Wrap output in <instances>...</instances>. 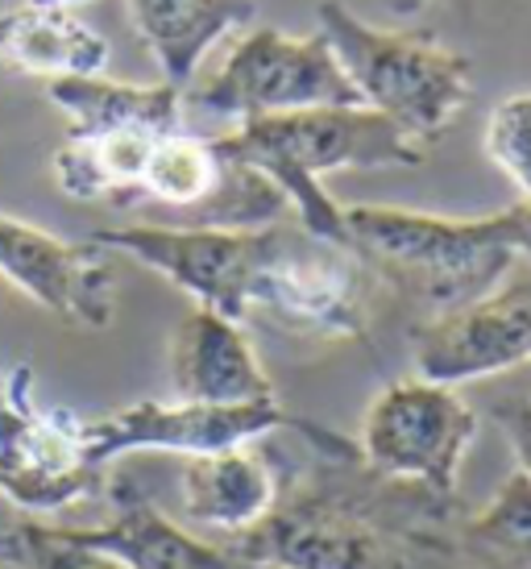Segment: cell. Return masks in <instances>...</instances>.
Here are the masks:
<instances>
[{
	"mask_svg": "<svg viewBox=\"0 0 531 569\" xmlns=\"http://www.w3.org/2000/svg\"><path fill=\"white\" fill-rule=\"evenodd\" d=\"M482 146L490 162L519 188V200H531V92H515L494 104Z\"/></svg>",
	"mask_w": 531,
	"mask_h": 569,
	"instance_id": "7402d4cb",
	"label": "cell"
},
{
	"mask_svg": "<svg viewBox=\"0 0 531 569\" xmlns=\"http://www.w3.org/2000/svg\"><path fill=\"white\" fill-rule=\"evenodd\" d=\"M4 391H9V375H0V399H4Z\"/></svg>",
	"mask_w": 531,
	"mask_h": 569,
	"instance_id": "f1b7e54d",
	"label": "cell"
},
{
	"mask_svg": "<svg viewBox=\"0 0 531 569\" xmlns=\"http://www.w3.org/2000/svg\"><path fill=\"white\" fill-rule=\"evenodd\" d=\"M507 229H511V246L519 258H531V200L507 208Z\"/></svg>",
	"mask_w": 531,
	"mask_h": 569,
	"instance_id": "cb8c5ba5",
	"label": "cell"
},
{
	"mask_svg": "<svg viewBox=\"0 0 531 569\" xmlns=\"http://www.w3.org/2000/svg\"><path fill=\"white\" fill-rule=\"evenodd\" d=\"M490 416H494V425L502 428V437L515 453V470L531 478V396L528 391H511V396L494 399Z\"/></svg>",
	"mask_w": 531,
	"mask_h": 569,
	"instance_id": "603a6c76",
	"label": "cell"
},
{
	"mask_svg": "<svg viewBox=\"0 0 531 569\" xmlns=\"http://www.w3.org/2000/svg\"><path fill=\"white\" fill-rule=\"evenodd\" d=\"M420 4H423V0H391V9H394V13H415Z\"/></svg>",
	"mask_w": 531,
	"mask_h": 569,
	"instance_id": "484cf974",
	"label": "cell"
},
{
	"mask_svg": "<svg viewBox=\"0 0 531 569\" xmlns=\"http://www.w3.org/2000/svg\"><path fill=\"white\" fill-rule=\"evenodd\" d=\"M478 437V411L457 387L399 379L382 387L358 428V458L382 478L415 482L440 499L457 495V475Z\"/></svg>",
	"mask_w": 531,
	"mask_h": 569,
	"instance_id": "ba28073f",
	"label": "cell"
},
{
	"mask_svg": "<svg viewBox=\"0 0 531 569\" xmlns=\"http://www.w3.org/2000/svg\"><path fill=\"white\" fill-rule=\"evenodd\" d=\"M26 4H47V9H76L83 0H26Z\"/></svg>",
	"mask_w": 531,
	"mask_h": 569,
	"instance_id": "d4e9b609",
	"label": "cell"
},
{
	"mask_svg": "<svg viewBox=\"0 0 531 569\" xmlns=\"http://www.w3.org/2000/svg\"><path fill=\"white\" fill-rule=\"evenodd\" d=\"M531 366V258H519L494 291L428 317L415 332V370L428 382L494 379Z\"/></svg>",
	"mask_w": 531,
	"mask_h": 569,
	"instance_id": "8fae6325",
	"label": "cell"
},
{
	"mask_svg": "<svg viewBox=\"0 0 531 569\" xmlns=\"http://www.w3.org/2000/svg\"><path fill=\"white\" fill-rule=\"evenodd\" d=\"M63 537L100 549L121 569H237L220 545L191 537L171 516L146 499H117V511L100 523H54Z\"/></svg>",
	"mask_w": 531,
	"mask_h": 569,
	"instance_id": "9a60e30c",
	"label": "cell"
},
{
	"mask_svg": "<svg viewBox=\"0 0 531 569\" xmlns=\"http://www.w3.org/2000/svg\"><path fill=\"white\" fill-rule=\"evenodd\" d=\"M237 569H282V566H253V561H237Z\"/></svg>",
	"mask_w": 531,
	"mask_h": 569,
	"instance_id": "83f0119b",
	"label": "cell"
},
{
	"mask_svg": "<svg viewBox=\"0 0 531 569\" xmlns=\"http://www.w3.org/2000/svg\"><path fill=\"white\" fill-rule=\"evenodd\" d=\"M279 428H299L303 437L320 445V453H341L349 441L337 432L295 420L282 408L279 399H258V403H158V399H141L109 416H92L83 420L76 416L79 449L92 466H109L129 453H179V458H200V453H220V449H237V445H253L279 432Z\"/></svg>",
	"mask_w": 531,
	"mask_h": 569,
	"instance_id": "8992f818",
	"label": "cell"
},
{
	"mask_svg": "<svg viewBox=\"0 0 531 569\" xmlns=\"http://www.w3.org/2000/svg\"><path fill=\"white\" fill-rule=\"evenodd\" d=\"M320 33L337 50L365 109L391 117L420 146L453 126L473 92V67L428 30H378L341 0L315 4Z\"/></svg>",
	"mask_w": 531,
	"mask_h": 569,
	"instance_id": "277c9868",
	"label": "cell"
},
{
	"mask_svg": "<svg viewBox=\"0 0 531 569\" xmlns=\"http://www.w3.org/2000/svg\"><path fill=\"white\" fill-rule=\"evenodd\" d=\"M100 490V466L83 458L71 411L33 403V370L13 366L0 399V495L33 516H54Z\"/></svg>",
	"mask_w": 531,
	"mask_h": 569,
	"instance_id": "9c48e42d",
	"label": "cell"
},
{
	"mask_svg": "<svg viewBox=\"0 0 531 569\" xmlns=\"http://www.w3.org/2000/svg\"><path fill=\"white\" fill-rule=\"evenodd\" d=\"M279 499V478L253 445L183 458V511L191 523L237 537L262 520Z\"/></svg>",
	"mask_w": 531,
	"mask_h": 569,
	"instance_id": "2e32d148",
	"label": "cell"
},
{
	"mask_svg": "<svg viewBox=\"0 0 531 569\" xmlns=\"http://www.w3.org/2000/svg\"><path fill=\"white\" fill-rule=\"evenodd\" d=\"M344 246L358 253L403 300L428 317L465 308L511 274L519 262L507 212L494 217H440L411 208H344Z\"/></svg>",
	"mask_w": 531,
	"mask_h": 569,
	"instance_id": "3957f363",
	"label": "cell"
},
{
	"mask_svg": "<svg viewBox=\"0 0 531 569\" xmlns=\"http://www.w3.org/2000/svg\"><path fill=\"white\" fill-rule=\"evenodd\" d=\"M158 138L167 133H150V129H112V133H96V138H67L54 159L50 174L63 196L71 200H121V196H138L146 162L154 154Z\"/></svg>",
	"mask_w": 531,
	"mask_h": 569,
	"instance_id": "d6986e66",
	"label": "cell"
},
{
	"mask_svg": "<svg viewBox=\"0 0 531 569\" xmlns=\"http://www.w3.org/2000/svg\"><path fill=\"white\" fill-rule=\"evenodd\" d=\"M0 279L76 329H109L117 320L121 283L96 241H63L0 212Z\"/></svg>",
	"mask_w": 531,
	"mask_h": 569,
	"instance_id": "7c38bea8",
	"label": "cell"
},
{
	"mask_svg": "<svg viewBox=\"0 0 531 569\" xmlns=\"http://www.w3.org/2000/svg\"><path fill=\"white\" fill-rule=\"evenodd\" d=\"M47 100L67 117V138H96L112 129H183V88L174 83H121L109 76L50 80Z\"/></svg>",
	"mask_w": 531,
	"mask_h": 569,
	"instance_id": "ac0fdd59",
	"label": "cell"
},
{
	"mask_svg": "<svg viewBox=\"0 0 531 569\" xmlns=\"http://www.w3.org/2000/svg\"><path fill=\"white\" fill-rule=\"evenodd\" d=\"M358 253L337 241L312 238L303 224H266V241L253 267L246 308L250 317L266 312L287 329L312 337H365L370 296Z\"/></svg>",
	"mask_w": 531,
	"mask_h": 569,
	"instance_id": "52a82bcc",
	"label": "cell"
},
{
	"mask_svg": "<svg viewBox=\"0 0 531 569\" xmlns=\"http://www.w3.org/2000/svg\"><path fill=\"white\" fill-rule=\"evenodd\" d=\"M332 466H320L291 495L279 490L262 520L224 537L220 549L233 561L282 569H415L428 553L449 549L437 528H444L453 499L374 475L358 445Z\"/></svg>",
	"mask_w": 531,
	"mask_h": 569,
	"instance_id": "6da1fadb",
	"label": "cell"
},
{
	"mask_svg": "<svg viewBox=\"0 0 531 569\" xmlns=\"http://www.w3.org/2000/svg\"><path fill=\"white\" fill-rule=\"evenodd\" d=\"M100 250L126 253L141 267L158 270L167 283L196 300V308H212L220 317L246 325V291L266 241V224L258 229H196V224H117L96 229Z\"/></svg>",
	"mask_w": 531,
	"mask_h": 569,
	"instance_id": "30bf717a",
	"label": "cell"
},
{
	"mask_svg": "<svg viewBox=\"0 0 531 569\" xmlns=\"http://www.w3.org/2000/svg\"><path fill=\"white\" fill-rule=\"evenodd\" d=\"M0 557L13 561L17 569H121L100 549L63 537L54 523L33 520H21L0 532Z\"/></svg>",
	"mask_w": 531,
	"mask_h": 569,
	"instance_id": "44dd1931",
	"label": "cell"
},
{
	"mask_svg": "<svg viewBox=\"0 0 531 569\" xmlns=\"http://www.w3.org/2000/svg\"><path fill=\"white\" fill-rule=\"evenodd\" d=\"M358 88L344 76L324 33H282L270 26L241 33L217 67V76L183 92V109L229 117L237 126L274 112L358 109Z\"/></svg>",
	"mask_w": 531,
	"mask_h": 569,
	"instance_id": "5b68a950",
	"label": "cell"
},
{
	"mask_svg": "<svg viewBox=\"0 0 531 569\" xmlns=\"http://www.w3.org/2000/svg\"><path fill=\"white\" fill-rule=\"evenodd\" d=\"M0 59L50 83L71 76H104L112 47L71 9L17 4L0 13Z\"/></svg>",
	"mask_w": 531,
	"mask_h": 569,
	"instance_id": "e0dca14e",
	"label": "cell"
},
{
	"mask_svg": "<svg viewBox=\"0 0 531 569\" xmlns=\"http://www.w3.org/2000/svg\"><path fill=\"white\" fill-rule=\"evenodd\" d=\"M171 387L188 403H258L279 399L250 337L212 308H191L171 337Z\"/></svg>",
	"mask_w": 531,
	"mask_h": 569,
	"instance_id": "4fadbf2b",
	"label": "cell"
},
{
	"mask_svg": "<svg viewBox=\"0 0 531 569\" xmlns=\"http://www.w3.org/2000/svg\"><path fill=\"white\" fill-rule=\"evenodd\" d=\"M461 549L482 569H531V478L523 470H511L494 499L461 520Z\"/></svg>",
	"mask_w": 531,
	"mask_h": 569,
	"instance_id": "ffe728a7",
	"label": "cell"
},
{
	"mask_svg": "<svg viewBox=\"0 0 531 569\" xmlns=\"http://www.w3.org/2000/svg\"><path fill=\"white\" fill-rule=\"evenodd\" d=\"M224 159L266 174L295 208V221L312 238L344 246V204L324 191L332 171H382L420 167L428 146L407 138L391 117L365 109H299L241 121L233 133L212 138Z\"/></svg>",
	"mask_w": 531,
	"mask_h": 569,
	"instance_id": "7a4b0ae2",
	"label": "cell"
},
{
	"mask_svg": "<svg viewBox=\"0 0 531 569\" xmlns=\"http://www.w3.org/2000/svg\"><path fill=\"white\" fill-rule=\"evenodd\" d=\"M126 13L141 47L154 54L162 80L188 92L203 54L220 38L246 30L258 0H126Z\"/></svg>",
	"mask_w": 531,
	"mask_h": 569,
	"instance_id": "5bb4252c",
	"label": "cell"
},
{
	"mask_svg": "<svg viewBox=\"0 0 531 569\" xmlns=\"http://www.w3.org/2000/svg\"><path fill=\"white\" fill-rule=\"evenodd\" d=\"M519 391H528L531 396V366H523V382H519Z\"/></svg>",
	"mask_w": 531,
	"mask_h": 569,
	"instance_id": "4316f807",
	"label": "cell"
}]
</instances>
